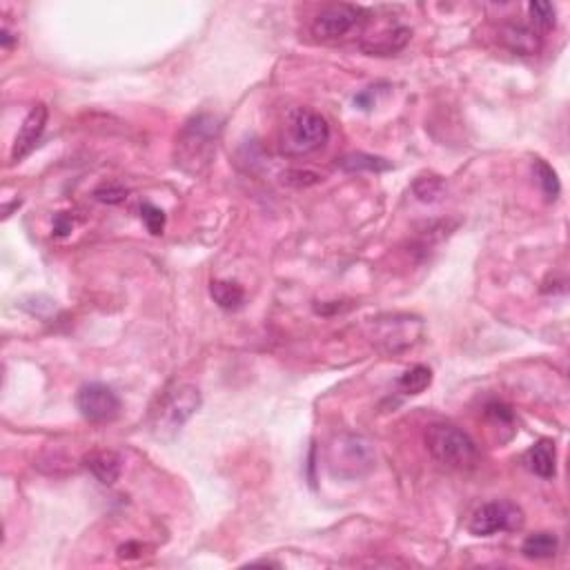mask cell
<instances>
[{"label": "cell", "instance_id": "6da1fadb", "mask_svg": "<svg viewBox=\"0 0 570 570\" xmlns=\"http://www.w3.org/2000/svg\"><path fill=\"white\" fill-rule=\"evenodd\" d=\"M201 404H203L201 390L192 383H179V386L167 388L150 410L147 425H150L152 437L159 439V442H172L192 416L199 412Z\"/></svg>", "mask_w": 570, "mask_h": 570}, {"label": "cell", "instance_id": "7a4b0ae2", "mask_svg": "<svg viewBox=\"0 0 570 570\" xmlns=\"http://www.w3.org/2000/svg\"><path fill=\"white\" fill-rule=\"evenodd\" d=\"M219 134H221V126L210 114L190 118L176 138V165L188 174H201L208 170L217 154Z\"/></svg>", "mask_w": 570, "mask_h": 570}, {"label": "cell", "instance_id": "3957f363", "mask_svg": "<svg viewBox=\"0 0 570 570\" xmlns=\"http://www.w3.org/2000/svg\"><path fill=\"white\" fill-rule=\"evenodd\" d=\"M328 121L308 107H292L279 129V147L287 156L314 154L328 143Z\"/></svg>", "mask_w": 570, "mask_h": 570}, {"label": "cell", "instance_id": "277c9868", "mask_svg": "<svg viewBox=\"0 0 570 570\" xmlns=\"http://www.w3.org/2000/svg\"><path fill=\"white\" fill-rule=\"evenodd\" d=\"M425 445L428 453L439 466L450 471L468 472L477 468L479 448L475 439L462 428L450 424H433L425 430Z\"/></svg>", "mask_w": 570, "mask_h": 570}, {"label": "cell", "instance_id": "5b68a950", "mask_svg": "<svg viewBox=\"0 0 570 570\" xmlns=\"http://www.w3.org/2000/svg\"><path fill=\"white\" fill-rule=\"evenodd\" d=\"M375 466V448L359 435H339L328 445V468L339 479H359Z\"/></svg>", "mask_w": 570, "mask_h": 570}, {"label": "cell", "instance_id": "8992f818", "mask_svg": "<svg viewBox=\"0 0 570 570\" xmlns=\"http://www.w3.org/2000/svg\"><path fill=\"white\" fill-rule=\"evenodd\" d=\"M421 334H424V321L412 314H383L368 323V337L381 352L388 354L412 348Z\"/></svg>", "mask_w": 570, "mask_h": 570}, {"label": "cell", "instance_id": "52a82bcc", "mask_svg": "<svg viewBox=\"0 0 570 570\" xmlns=\"http://www.w3.org/2000/svg\"><path fill=\"white\" fill-rule=\"evenodd\" d=\"M366 23V12L361 7H357V5H328L314 18L313 36L321 42H339L343 38H348L350 33L361 32V27Z\"/></svg>", "mask_w": 570, "mask_h": 570}, {"label": "cell", "instance_id": "ba28073f", "mask_svg": "<svg viewBox=\"0 0 570 570\" xmlns=\"http://www.w3.org/2000/svg\"><path fill=\"white\" fill-rule=\"evenodd\" d=\"M524 526V512L512 501H491L477 508L475 515L471 517V530L475 537H491L495 533H512Z\"/></svg>", "mask_w": 570, "mask_h": 570}, {"label": "cell", "instance_id": "9c48e42d", "mask_svg": "<svg viewBox=\"0 0 570 570\" xmlns=\"http://www.w3.org/2000/svg\"><path fill=\"white\" fill-rule=\"evenodd\" d=\"M76 406L89 424H109L121 412V399L105 383H88V386L80 388Z\"/></svg>", "mask_w": 570, "mask_h": 570}, {"label": "cell", "instance_id": "30bf717a", "mask_svg": "<svg viewBox=\"0 0 570 570\" xmlns=\"http://www.w3.org/2000/svg\"><path fill=\"white\" fill-rule=\"evenodd\" d=\"M47 107L45 105H33L30 109V114L23 121L21 129H18L16 138H14V147H12V161L18 163L25 159L27 154L36 147V143L41 141L42 132H45L47 126Z\"/></svg>", "mask_w": 570, "mask_h": 570}, {"label": "cell", "instance_id": "8fae6325", "mask_svg": "<svg viewBox=\"0 0 570 570\" xmlns=\"http://www.w3.org/2000/svg\"><path fill=\"white\" fill-rule=\"evenodd\" d=\"M410 36L412 32L408 27H388V30L379 32L377 36L363 38L361 51H366L368 56H392L408 45Z\"/></svg>", "mask_w": 570, "mask_h": 570}, {"label": "cell", "instance_id": "7c38bea8", "mask_svg": "<svg viewBox=\"0 0 570 570\" xmlns=\"http://www.w3.org/2000/svg\"><path fill=\"white\" fill-rule=\"evenodd\" d=\"M83 466L88 468L103 486H114L123 471L121 457H118L117 453H112V450H94V453L85 454Z\"/></svg>", "mask_w": 570, "mask_h": 570}, {"label": "cell", "instance_id": "4fadbf2b", "mask_svg": "<svg viewBox=\"0 0 570 570\" xmlns=\"http://www.w3.org/2000/svg\"><path fill=\"white\" fill-rule=\"evenodd\" d=\"M501 41L510 51L521 56L537 54L541 47V33L533 25H521V23H510L501 30Z\"/></svg>", "mask_w": 570, "mask_h": 570}, {"label": "cell", "instance_id": "5bb4252c", "mask_svg": "<svg viewBox=\"0 0 570 570\" xmlns=\"http://www.w3.org/2000/svg\"><path fill=\"white\" fill-rule=\"evenodd\" d=\"M524 462L526 468L541 479H553L557 475V450H555V444L548 442V439L535 444L526 453Z\"/></svg>", "mask_w": 570, "mask_h": 570}, {"label": "cell", "instance_id": "9a60e30c", "mask_svg": "<svg viewBox=\"0 0 570 570\" xmlns=\"http://www.w3.org/2000/svg\"><path fill=\"white\" fill-rule=\"evenodd\" d=\"M210 294L217 301L219 308L223 310H238L246 304V292H243L241 285L232 284V281H212Z\"/></svg>", "mask_w": 570, "mask_h": 570}, {"label": "cell", "instance_id": "2e32d148", "mask_svg": "<svg viewBox=\"0 0 570 570\" xmlns=\"http://www.w3.org/2000/svg\"><path fill=\"white\" fill-rule=\"evenodd\" d=\"M557 548L559 541L553 533L530 535V537L521 544V553L528 559H550L557 555Z\"/></svg>", "mask_w": 570, "mask_h": 570}, {"label": "cell", "instance_id": "e0dca14e", "mask_svg": "<svg viewBox=\"0 0 570 570\" xmlns=\"http://www.w3.org/2000/svg\"><path fill=\"white\" fill-rule=\"evenodd\" d=\"M337 165L346 172H386L390 170L392 163L388 159H381V156H372V154H348L343 156L341 161H337Z\"/></svg>", "mask_w": 570, "mask_h": 570}, {"label": "cell", "instance_id": "ac0fdd59", "mask_svg": "<svg viewBox=\"0 0 570 570\" xmlns=\"http://www.w3.org/2000/svg\"><path fill=\"white\" fill-rule=\"evenodd\" d=\"M430 383H433V372H430V368L415 366L401 375L399 388L406 392V395H421Z\"/></svg>", "mask_w": 570, "mask_h": 570}, {"label": "cell", "instance_id": "d6986e66", "mask_svg": "<svg viewBox=\"0 0 570 570\" xmlns=\"http://www.w3.org/2000/svg\"><path fill=\"white\" fill-rule=\"evenodd\" d=\"M528 14H530V25H533L539 33L553 30L555 27V18H557V9H555V5L530 3Z\"/></svg>", "mask_w": 570, "mask_h": 570}, {"label": "cell", "instance_id": "ffe728a7", "mask_svg": "<svg viewBox=\"0 0 570 570\" xmlns=\"http://www.w3.org/2000/svg\"><path fill=\"white\" fill-rule=\"evenodd\" d=\"M533 170H535V176H537V181H539L541 190H544L546 199H548V201H555V199H557V196H559V190H562V188H559L557 172H555L553 167L548 165V163L541 161V159L535 161Z\"/></svg>", "mask_w": 570, "mask_h": 570}, {"label": "cell", "instance_id": "44dd1931", "mask_svg": "<svg viewBox=\"0 0 570 570\" xmlns=\"http://www.w3.org/2000/svg\"><path fill=\"white\" fill-rule=\"evenodd\" d=\"M412 190H415L416 199L428 203V201H437L444 194V181L439 176H419Z\"/></svg>", "mask_w": 570, "mask_h": 570}, {"label": "cell", "instance_id": "7402d4cb", "mask_svg": "<svg viewBox=\"0 0 570 570\" xmlns=\"http://www.w3.org/2000/svg\"><path fill=\"white\" fill-rule=\"evenodd\" d=\"M141 219L145 221L147 229H150L152 234H156V237L163 234V229H165V212L156 208V205L143 203L141 205Z\"/></svg>", "mask_w": 570, "mask_h": 570}, {"label": "cell", "instance_id": "603a6c76", "mask_svg": "<svg viewBox=\"0 0 570 570\" xmlns=\"http://www.w3.org/2000/svg\"><path fill=\"white\" fill-rule=\"evenodd\" d=\"M96 199L103 201V203L117 205L127 199V190L121 188V185H103V188L96 190Z\"/></svg>", "mask_w": 570, "mask_h": 570}, {"label": "cell", "instance_id": "cb8c5ba5", "mask_svg": "<svg viewBox=\"0 0 570 570\" xmlns=\"http://www.w3.org/2000/svg\"><path fill=\"white\" fill-rule=\"evenodd\" d=\"M486 415L500 425H512V421H515V415H512V410L508 408L506 404H500V401H492V404H488Z\"/></svg>", "mask_w": 570, "mask_h": 570}, {"label": "cell", "instance_id": "d4e9b609", "mask_svg": "<svg viewBox=\"0 0 570 570\" xmlns=\"http://www.w3.org/2000/svg\"><path fill=\"white\" fill-rule=\"evenodd\" d=\"M71 228H74V221H71L67 214H59V217H56V223H54L56 237H65V234L71 232Z\"/></svg>", "mask_w": 570, "mask_h": 570}]
</instances>
